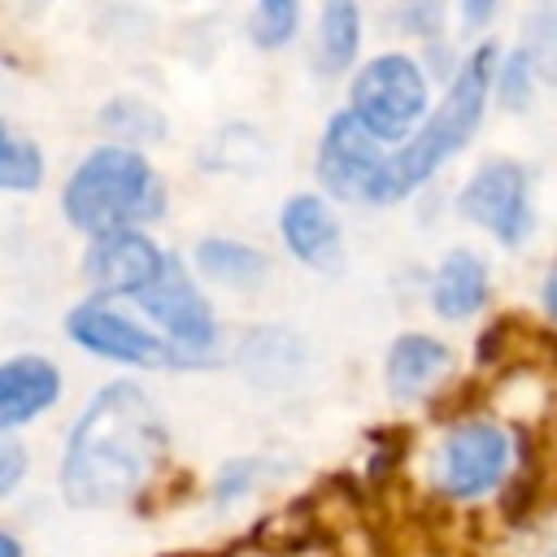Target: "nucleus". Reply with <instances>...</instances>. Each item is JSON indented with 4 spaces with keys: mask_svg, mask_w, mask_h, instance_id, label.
<instances>
[{
    "mask_svg": "<svg viewBox=\"0 0 557 557\" xmlns=\"http://www.w3.org/2000/svg\"><path fill=\"white\" fill-rule=\"evenodd\" d=\"M165 422L148 392L135 383H109L78 413L65 457H61V492L78 509H109L144 492L152 470L165 457Z\"/></svg>",
    "mask_w": 557,
    "mask_h": 557,
    "instance_id": "f257e3e1",
    "label": "nucleus"
},
{
    "mask_svg": "<svg viewBox=\"0 0 557 557\" xmlns=\"http://www.w3.org/2000/svg\"><path fill=\"white\" fill-rule=\"evenodd\" d=\"M487 83H496V44H479L461 61V70H457L444 104L426 117V126L409 144H400L396 152H387V161L379 165L374 183L366 187V205H396V200H405L448 157H457L466 148V139L479 131V122H483Z\"/></svg>",
    "mask_w": 557,
    "mask_h": 557,
    "instance_id": "f03ea898",
    "label": "nucleus"
},
{
    "mask_svg": "<svg viewBox=\"0 0 557 557\" xmlns=\"http://www.w3.org/2000/svg\"><path fill=\"white\" fill-rule=\"evenodd\" d=\"M161 200L165 196H161V183H157L148 157L126 144L91 148L61 191L70 226H78L96 239L113 235V231H131V222H139V218H157Z\"/></svg>",
    "mask_w": 557,
    "mask_h": 557,
    "instance_id": "7ed1b4c3",
    "label": "nucleus"
},
{
    "mask_svg": "<svg viewBox=\"0 0 557 557\" xmlns=\"http://www.w3.org/2000/svg\"><path fill=\"white\" fill-rule=\"evenodd\" d=\"M348 113L379 139H413L418 117L426 113V78L422 65L405 52H383L366 61L348 83Z\"/></svg>",
    "mask_w": 557,
    "mask_h": 557,
    "instance_id": "20e7f679",
    "label": "nucleus"
},
{
    "mask_svg": "<svg viewBox=\"0 0 557 557\" xmlns=\"http://www.w3.org/2000/svg\"><path fill=\"white\" fill-rule=\"evenodd\" d=\"M65 335L87 348L91 357H104V361H117V366H144V370H174V366H196L205 357H191L183 348H174L165 335L131 322L126 313L100 305V300H87L78 309L65 313Z\"/></svg>",
    "mask_w": 557,
    "mask_h": 557,
    "instance_id": "39448f33",
    "label": "nucleus"
},
{
    "mask_svg": "<svg viewBox=\"0 0 557 557\" xmlns=\"http://www.w3.org/2000/svg\"><path fill=\"white\" fill-rule=\"evenodd\" d=\"M457 213L483 231H492L505 248H518L531 226H535V213H531V187H527V170L518 161H487L470 174V183L457 191Z\"/></svg>",
    "mask_w": 557,
    "mask_h": 557,
    "instance_id": "423d86ee",
    "label": "nucleus"
},
{
    "mask_svg": "<svg viewBox=\"0 0 557 557\" xmlns=\"http://www.w3.org/2000/svg\"><path fill=\"white\" fill-rule=\"evenodd\" d=\"M505 470H509V435L496 422L474 418L444 435L440 461H435V483L444 496L470 500V496L492 492L505 479Z\"/></svg>",
    "mask_w": 557,
    "mask_h": 557,
    "instance_id": "0eeeda50",
    "label": "nucleus"
},
{
    "mask_svg": "<svg viewBox=\"0 0 557 557\" xmlns=\"http://www.w3.org/2000/svg\"><path fill=\"white\" fill-rule=\"evenodd\" d=\"M144 305V313L165 331L170 344H178L183 352L191 357H209V348L218 344V322H213V309L209 300L200 296L196 278L183 270L178 257H165V270L161 278L135 296Z\"/></svg>",
    "mask_w": 557,
    "mask_h": 557,
    "instance_id": "6e6552de",
    "label": "nucleus"
},
{
    "mask_svg": "<svg viewBox=\"0 0 557 557\" xmlns=\"http://www.w3.org/2000/svg\"><path fill=\"white\" fill-rule=\"evenodd\" d=\"M387 161L383 144L348 113L339 109L326 131H322V144H318V178L331 196L339 200H366V187L374 183L379 165Z\"/></svg>",
    "mask_w": 557,
    "mask_h": 557,
    "instance_id": "1a4fd4ad",
    "label": "nucleus"
},
{
    "mask_svg": "<svg viewBox=\"0 0 557 557\" xmlns=\"http://www.w3.org/2000/svg\"><path fill=\"white\" fill-rule=\"evenodd\" d=\"M165 257L170 252H161L144 231L131 226V231H113V235L91 239V248L83 257V274L104 296H139L161 278Z\"/></svg>",
    "mask_w": 557,
    "mask_h": 557,
    "instance_id": "9d476101",
    "label": "nucleus"
},
{
    "mask_svg": "<svg viewBox=\"0 0 557 557\" xmlns=\"http://www.w3.org/2000/svg\"><path fill=\"white\" fill-rule=\"evenodd\" d=\"M278 235H283L287 252L300 265L326 270V274L339 270L344 239H339V218L331 213L326 200H318V196H292L283 205V213H278Z\"/></svg>",
    "mask_w": 557,
    "mask_h": 557,
    "instance_id": "9b49d317",
    "label": "nucleus"
},
{
    "mask_svg": "<svg viewBox=\"0 0 557 557\" xmlns=\"http://www.w3.org/2000/svg\"><path fill=\"white\" fill-rule=\"evenodd\" d=\"M57 396H61V374L48 357H39V352L9 357L0 366V426H4V435H13L35 413H44Z\"/></svg>",
    "mask_w": 557,
    "mask_h": 557,
    "instance_id": "f8f14e48",
    "label": "nucleus"
},
{
    "mask_svg": "<svg viewBox=\"0 0 557 557\" xmlns=\"http://www.w3.org/2000/svg\"><path fill=\"white\" fill-rule=\"evenodd\" d=\"M487 305V261L470 248H453L440 257L431 274V309L448 322L474 318Z\"/></svg>",
    "mask_w": 557,
    "mask_h": 557,
    "instance_id": "ddd939ff",
    "label": "nucleus"
},
{
    "mask_svg": "<svg viewBox=\"0 0 557 557\" xmlns=\"http://www.w3.org/2000/svg\"><path fill=\"white\" fill-rule=\"evenodd\" d=\"M453 361L448 344L435 339V335H422V331H409V335H396L387 357H383V379H387V392L396 400H418L435 374H444Z\"/></svg>",
    "mask_w": 557,
    "mask_h": 557,
    "instance_id": "4468645a",
    "label": "nucleus"
},
{
    "mask_svg": "<svg viewBox=\"0 0 557 557\" xmlns=\"http://www.w3.org/2000/svg\"><path fill=\"white\" fill-rule=\"evenodd\" d=\"M239 366L248 370V379L257 387H283V383L300 379V370L309 366V352H305V339L296 331L257 326L239 344Z\"/></svg>",
    "mask_w": 557,
    "mask_h": 557,
    "instance_id": "2eb2a0df",
    "label": "nucleus"
},
{
    "mask_svg": "<svg viewBox=\"0 0 557 557\" xmlns=\"http://www.w3.org/2000/svg\"><path fill=\"white\" fill-rule=\"evenodd\" d=\"M196 265L205 278L222 283V287H261L265 278V252H257L252 244H239V239H200L196 248Z\"/></svg>",
    "mask_w": 557,
    "mask_h": 557,
    "instance_id": "dca6fc26",
    "label": "nucleus"
},
{
    "mask_svg": "<svg viewBox=\"0 0 557 557\" xmlns=\"http://www.w3.org/2000/svg\"><path fill=\"white\" fill-rule=\"evenodd\" d=\"M361 44V9L357 4H326L318 13V65L322 74H344Z\"/></svg>",
    "mask_w": 557,
    "mask_h": 557,
    "instance_id": "f3484780",
    "label": "nucleus"
},
{
    "mask_svg": "<svg viewBox=\"0 0 557 557\" xmlns=\"http://www.w3.org/2000/svg\"><path fill=\"white\" fill-rule=\"evenodd\" d=\"M100 126H104L109 135L126 139V148H131V144H157V139L165 135V113H161L157 104H148V100L117 96V100H109V104L100 109Z\"/></svg>",
    "mask_w": 557,
    "mask_h": 557,
    "instance_id": "a211bd4d",
    "label": "nucleus"
},
{
    "mask_svg": "<svg viewBox=\"0 0 557 557\" xmlns=\"http://www.w3.org/2000/svg\"><path fill=\"white\" fill-rule=\"evenodd\" d=\"M527 39H522V52L535 70V78L544 83H557V4H540L527 13L522 22Z\"/></svg>",
    "mask_w": 557,
    "mask_h": 557,
    "instance_id": "6ab92c4d",
    "label": "nucleus"
},
{
    "mask_svg": "<svg viewBox=\"0 0 557 557\" xmlns=\"http://www.w3.org/2000/svg\"><path fill=\"white\" fill-rule=\"evenodd\" d=\"M39 178H44V157H39V148H35L26 135L4 131V135H0V187H9V191H30V187H39Z\"/></svg>",
    "mask_w": 557,
    "mask_h": 557,
    "instance_id": "aec40b11",
    "label": "nucleus"
},
{
    "mask_svg": "<svg viewBox=\"0 0 557 557\" xmlns=\"http://www.w3.org/2000/svg\"><path fill=\"white\" fill-rule=\"evenodd\" d=\"M296 26H300V9L292 0H261L248 13V39L257 48H283V44H292Z\"/></svg>",
    "mask_w": 557,
    "mask_h": 557,
    "instance_id": "412c9836",
    "label": "nucleus"
},
{
    "mask_svg": "<svg viewBox=\"0 0 557 557\" xmlns=\"http://www.w3.org/2000/svg\"><path fill=\"white\" fill-rule=\"evenodd\" d=\"M531 87H535V70H531L527 52L518 48V52H509V57L500 61V70H496V96H500L505 109H527V104H531Z\"/></svg>",
    "mask_w": 557,
    "mask_h": 557,
    "instance_id": "4be33fe9",
    "label": "nucleus"
},
{
    "mask_svg": "<svg viewBox=\"0 0 557 557\" xmlns=\"http://www.w3.org/2000/svg\"><path fill=\"white\" fill-rule=\"evenodd\" d=\"M261 470H270L261 457H248V461H231V466L218 474V483H213V500H218V505H231V500H239L244 492H252V479H257Z\"/></svg>",
    "mask_w": 557,
    "mask_h": 557,
    "instance_id": "5701e85b",
    "label": "nucleus"
},
{
    "mask_svg": "<svg viewBox=\"0 0 557 557\" xmlns=\"http://www.w3.org/2000/svg\"><path fill=\"white\" fill-rule=\"evenodd\" d=\"M400 22L413 30V35H422V39H431V35H440V22H444V9L440 4H422V9H405L400 13Z\"/></svg>",
    "mask_w": 557,
    "mask_h": 557,
    "instance_id": "b1692460",
    "label": "nucleus"
},
{
    "mask_svg": "<svg viewBox=\"0 0 557 557\" xmlns=\"http://www.w3.org/2000/svg\"><path fill=\"white\" fill-rule=\"evenodd\" d=\"M17 474H22V444L13 435H4V444H0V492L4 496L17 487Z\"/></svg>",
    "mask_w": 557,
    "mask_h": 557,
    "instance_id": "393cba45",
    "label": "nucleus"
},
{
    "mask_svg": "<svg viewBox=\"0 0 557 557\" xmlns=\"http://www.w3.org/2000/svg\"><path fill=\"white\" fill-rule=\"evenodd\" d=\"M544 313L548 318H557V261H553V270H548V278H544Z\"/></svg>",
    "mask_w": 557,
    "mask_h": 557,
    "instance_id": "a878e982",
    "label": "nucleus"
},
{
    "mask_svg": "<svg viewBox=\"0 0 557 557\" xmlns=\"http://www.w3.org/2000/svg\"><path fill=\"white\" fill-rule=\"evenodd\" d=\"M496 13V4H461V17L466 22H487Z\"/></svg>",
    "mask_w": 557,
    "mask_h": 557,
    "instance_id": "bb28decb",
    "label": "nucleus"
},
{
    "mask_svg": "<svg viewBox=\"0 0 557 557\" xmlns=\"http://www.w3.org/2000/svg\"><path fill=\"white\" fill-rule=\"evenodd\" d=\"M0 553H4V557H22V544H17V535H13V531H4V535H0Z\"/></svg>",
    "mask_w": 557,
    "mask_h": 557,
    "instance_id": "cd10ccee",
    "label": "nucleus"
}]
</instances>
